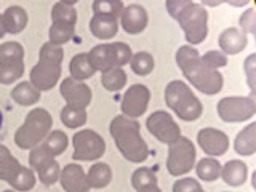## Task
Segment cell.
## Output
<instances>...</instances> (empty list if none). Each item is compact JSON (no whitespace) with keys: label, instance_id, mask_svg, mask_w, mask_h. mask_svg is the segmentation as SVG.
Segmentation results:
<instances>
[{"label":"cell","instance_id":"6da1fadb","mask_svg":"<svg viewBox=\"0 0 256 192\" xmlns=\"http://www.w3.org/2000/svg\"><path fill=\"white\" fill-rule=\"evenodd\" d=\"M176 64L182 70L184 77L189 80L198 92L205 94H218L222 90L224 77L218 69L208 68L202 61V54L192 45H182L176 52Z\"/></svg>","mask_w":256,"mask_h":192},{"label":"cell","instance_id":"7a4b0ae2","mask_svg":"<svg viewBox=\"0 0 256 192\" xmlns=\"http://www.w3.org/2000/svg\"><path fill=\"white\" fill-rule=\"evenodd\" d=\"M109 132L116 141V146L128 162L141 164L149 157L148 142L141 136V125L136 118L117 116L110 122Z\"/></svg>","mask_w":256,"mask_h":192},{"label":"cell","instance_id":"3957f363","mask_svg":"<svg viewBox=\"0 0 256 192\" xmlns=\"http://www.w3.org/2000/svg\"><path fill=\"white\" fill-rule=\"evenodd\" d=\"M62 58L64 50L61 45L44 44L38 53V62L30 70V84L40 92L52 90L61 77Z\"/></svg>","mask_w":256,"mask_h":192},{"label":"cell","instance_id":"277c9868","mask_svg":"<svg viewBox=\"0 0 256 192\" xmlns=\"http://www.w3.org/2000/svg\"><path fill=\"white\" fill-rule=\"evenodd\" d=\"M165 102L184 122H194L204 112L202 102L182 80H172L165 86Z\"/></svg>","mask_w":256,"mask_h":192},{"label":"cell","instance_id":"5b68a950","mask_svg":"<svg viewBox=\"0 0 256 192\" xmlns=\"http://www.w3.org/2000/svg\"><path fill=\"white\" fill-rule=\"evenodd\" d=\"M52 126L53 118L50 112L44 108L32 109L26 116L24 124L14 133L16 146L24 150H30L46 138V134L52 132Z\"/></svg>","mask_w":256,"mask_h":192},{"label":"cell","instance_id":"8992f818","mask_svg":"<svg viewBox=\"0 0 256 192\" xmlns=\"http://www.w3.org/2000/svg\"><path fill=\"white\" fill-rule=\"evenodd\" d=\"M197 150L194 142L186 136H180L178 140L168 144L166 170L172 176H182L189 173L196 166Z\"/></svg>","mask_w":256,"mask_h":192},{"label":"cell","instance_id":"52a82bcc","mask_svg":"<svg viewBox=\"0 0 256 192\" xmlns=\"http://www.w3.org/2000/svg\"><path fill=\"white\" fill-rule=\"evenodd\" d=\"M180 22L181 29L184 30L189 45L202 44L208 36V12L204 5L192 4L184 10L180 18L176 20Z\"/></svg>","mask_w":256,"mask_h":192},{"label":"cell","instance_id":"ba28073f","mask_svg":"<svg viewBox=\"0 0 256 192\" xmlns=\"http://www.w3.org/2000/svg\"><path fill=\"white\" fill-rule=\"evenodd\" d=\"M24 74V48L18 42L0 45V84L10 85Z\"/></svg>","mask_w":256,"mask_h":192},{"label":"cell","instance_id":"9c48e42d","mask_svg":"<svg viewBox=\"0 0 256 192\" xmlns=\"http://www.w3.org/2000/svg\"><path fill=\"white\" fill-rule=\"evenodd\" d=\"M72 144H74L72 158L80 160V162L100 160L106 152V142H104L102 136L94 130L77 132L72 138Z\"/></svg>","mask_w":256,"mask_h":192},{"label":"cell","instance_id":"30bf717a","mask_svg":"<svg viewBox=\"0 0 256 192\" xmlns=\"http://www.w3.org/2000/svg\"><path fill=\"white\" fill-rule=\"evenodd\" d=\"M216 110H218V116L222 122L228 124L245 122V120H250L256 114L254 104L248 96H228V98H222L216 106Z\"/></svg>","mask_w":256,"mask_h":192},{"label":"cell","instance_id":"8fae6325","mask_svg":"<svg viewBox=\"0 0 256 192\" xmlns=\"http://www.w3.org/2000/svg\"><path fill=\"white\" fill-rule=\"evenodd\" d=\"M146 126L149 133L164 144H172L181 136V128L166 110H156L148 117Z\"/></svg>","mask_w":256,"mask_h":192},{"label":"cell","instance_id":"7c38bea8","mask_svg":"<svg viewBox=\"0 0 256 192\" xmlns=\"http://www.w3.org/2000/svg\"><path fill=\"white\" fill-rule=\"evenodd\" d=\"M149 100H150L149 88L142 84H134L125 92L124 98H122V104H120V109H122L124 116L132 117V118H138L146 112V109L149 106Z\"/></svg>","mask_w":256,"mask_h":192},{"label":"cell","instance_id":"4fadbf2b","mask_svg":"<svg viewBox=\"0 0 256 192\" xmlns=\"http://www.w3.org/2000/svg\"><path fill=\"white\" fill-rule=\"evenodd\" d=\"M60 92L68 106L86 109L92 102V88L84 84V80H76L72 77L64 78L61 82Z\"/></svg>","mask_w":256,"mask_h":192},{"label":"cell","instance_id":"5bb4252c","mask_svg":"<svg viewBox=\"0 0 256 192\" xmlns=\"http://www.w3.org/2000/svg\"><path fill=\"white\" fill-rule=\"evenodd\" d=\"M197 142L205 154L210 157H220L222 154H226V150L229 149L228 134L218 130V128H212V126L202 128L198 132Z\"/></svg>","mask_w":256,"mask_h":192},{"label":"cell","instance_id":"9a60e30c","mask_svg":"<svg viewBox=\"0 0 256 192\" xmlns=\"http://www.w3.org/2000/svg\"><path fill=\"white\" fill-rule=\"evenodd\" d=\"M60 181L64 192H90L86 173L78 164H69L61 170Z\"/></svg>","mask_w":256,"mask_h":192},{"label":"cell","instance_id":"2e32d148","mask_svg":"<svg viewBox=\"0 0 256 192\" xmlns=\"http://www.w3.org/2000/svg\"><path fill=\"white\" fill-rule=\"evenodd\" d=\"M120 22H122V28L126 34L136 36V34H141V32L148 28L149 14L144 6L133 4L124 8L122 14H120Z\"/></svg>","mask_w":256,"mask_h":192},{"label":"cell","instance_id":"e0dca14e","mask_svg":"<svg viewBox=\"0 0 256 192\" xmlns=\"http://www.w3.org/2000/svg\"><path fill=\"white\" fill-rule=\"evenodd\" d=\"M218 44L224 54H237L246 48L248 38L244 30H240L237 28H228L221 32Z\"/></svg>","mask_w":256,"mask_h":192},{"label":"cell","instance_id":"ac0fdd59","mask_svg":"<svg viewBox=\"0 0 256 192\" xmlns=\"http://www.w3.org/2000/svg\"><path fill=\"white\" fill-rule=\"evenodd\" d=\"M90 62L94 68L96 72H104L110 68L117 66L116 62V52H114V44H100L93 46L90 52Z\"/></svg>","mask_w":256,"mask_h":192},{"label":"cell","instance_id":"d6986e66","mask_svg":"<svg viewBox=\"0 0 256 192\" xmlns=\"http://www.w3.org/2000/svg\"><path fill=\"white\" fill-rule=\"evenodd\" d=\"M92 34L100 40L112 38L118 30V18L109 14H93L90 21Z\"/></svg>","mask_w":256,"mask_h":192},{"label":"cell","instance_id":"ffe728a7","mask_svg":"<svg viewBox=\"0 0 256 192\" xmlns=\"http://www.w3.org/2000/svg\"><path fill=\"white\" fill-rule=\"evenodd\" d=\"M222 181L232 188H238L245 184L248 178V166L242 160H229L221 170Z\"/></svg>","mask_w":256,"mask_h":192},{"label":"cell","instance_id":"44dd1931","mask_svg":"<svg viewBox=\"0 0 256 192\" xmlns=\"http://www.w3.org/2000/svg\"><path fill=\"white\" fill-rule=\"evenodd\" d=\"M28 12L20 5H12L4 12L6 34H20L28 26Z\"/></svg>","mask_w":256,"mask_h":192},{"label":"cell","instance_id":"7402d4cb","mask_svg":"<svg viewBox=\"0 0 256 192\" xmlns=\"http://www.w3.org/2000/svg\"><path fill=\"white\" fill-rule=\"evenodd\" d=\"M234 149L238 156H253L256 152V122L248 124L236 136Z\"/></svg>","mask_w":256,"mask_h":192},{"label":"cell","instance_id":"603a6c76","mask_svg":"<svg viewBox=\"0 0 256 192\" xmlns=\"http://www.w3.org/2000/svg\"><path fill=\"white\" fill-rule=\"evenodd\" d=\"M86 178L92 189H104L112 181V170L108 164L96 162L90 166V170L86 173Z\"/></svg>","mask_w":256,"mask_h":192},{"label":"cell","instance_id":"cb8c5ba5","mask_svg":"<svg viewBox=\"0 0 256 192\" xmlns=\"http://www.w3.org/2000/svg\"><path fill=\"white\" fill-rule=\"evenodd\" d=\"M69 70H70V77L76 80H86L92 78L94 76V68L90 62V56L88 53H78L74 58L70 60L69 64Z\"/></svg>","mask_w":256,"mask_h":192},{"label":"cell","instance_id":"d4e9b609","mask_svg":"<svg viewBox=\"0 0 256 192\" xmlns=\"http://www.w3.org/2000/svg\"><path fill=\"white\" fill-rule=\"evenodd\" d=\"M12 98L20 106H32L40 100V90L30 82H21L12 90Z\"/></svg>","mask_w":256,"mask_h":192},{"label":"cell","instance_id":"484cf974","mask_svg":"<svg viewBox=\"0 0 256 192\" xmlns=\"http://www.w3.org/2000/svg\"><path fill=\"white\" fill-rule=\"evenodd\" d=\"M221 170H222V166L220 164V160H216L214 157H204L202 160H198L196 165L197 176L206 182H212L221 178Z\"/></svg>","mask_w":256,"mask_h":192},{"label":"cell","instance_id":"4316f807","mask_svg":"<svg viewBox=\"0 0 256 192\" xmlns=\"http://www.w3.org/2000/svg\"><path fill=\"white\" fill-rule=\"evenodd\" d=\"M101 84L108 92H120L126 85V72L120 66L110 68L101 72Z\"/></svg>","mask_w":256,"mask_h":192},{"label":"cell","instance_id":"83f0119b","mask_svg":"<svg viewBox=\"0 0 256 192\" xmlns=\"http://www.w3.org/2000/svg\"><path fill=\"white\" fill-rule=\"evenodd\" d=\"M20 166L21 164L13 157L10 149L0 144V180L8 182L20 170Z\"/></svg>","mask_w":256,"mask_h":192},{"label":"cell","instance_id":"f1b7e54d","mask_svg":"<svg viewBox=\"0 0 256 192\" xmlns=\"http://www.w3.org/2000/svg\"><path fill=\"white\" fill-rule=\"evenodd\" d=\"M74 32H76V24L53 21L50 30H48V38H50V44L53 45H62L74 37Z\"/></svg>","mask_w":256,"mask_h":192},{"label":"cell","instance_id":"f546056e","mask_svg":"<svg viewBox=\"0 0 256 192\" xmlns=\"http://www.w3.org/2000/svg\"><path fill=\"white\" fill-rule=\"evenodd\" d=\"M8 184L14 189V190H20V192H28L32 188L36 186V174L32 168L28 166H20V170L16 172V174L13 178L8 181Z\"/></svg>","mask_w":256,"mask_h":192},{"label":"cell","instance_id":"4dcf8cb0","mask_svg":"<svg viewBox=\"0 0 256 192\" xmlns=\"http://www.w3.org/2000/svg\"><path fill=\"white\" fill-rule=\"evenodd\" d=\"M132 186L136 192H141L148 188L158 186L157 174L152 172L150 168L141 166V168H138V170H134V173L132 174Z\"/></svg>","mask_w":256,"mask_h":192},{"label":"cell","instance_id":"1f68e13d","mask_svg":"<svg viewBox=\"0 0 256 192\" xmlns=\"http://www.w3.org/2000/svg\"><path fill=\"white\" fill-rule=\"evenodd\" d=\"M130 66L132 70L134 72L136 76H149L152 70L156 68V61H154V56L148 52H138L132 56V61H130Z\"/></svg>","mask_w":256,"mask_h":192},{"label":"cell","instance_id":"d6a6232c","mask_svg":"<svg viewBox=\"0 0 256 192\" xmlns=\"http://www.w3.org/2000/svg\"><path fill=\"white\" fill-rule=\"evenodd\" d=\"M42 144L56 157V156H61L62 152L68 149L69 140H68V134L64 132L53 130L46 134V138L42 141Z\"/></svg>","mask_w":256,"mask_h":192},{"label":"cell","instance_id":"836d02e7","mask_svg":"<svg viewBox=\"0 0 256 192\" xmlns=\"http://www.w3.org/2000/svg\"><path fill=\"white\" fill-rule=\"evenodd\" d=\"M61 122L68 128H80L86 124V110L66 104L61 110Z\"/></svg>","mask_w":256,"mask_h":192},{"label":"cell","instance_id":"e575fe53","mask_svg":"<svg viewBox=\"0 0 256 192\" xmlns=\"http://www.w3.org/2000/svg\"><path fill=\"white\" fill-rule=\"evenodd\" d=\"M93 14H109L120 18L124 12V2L122 0H93Z\"/></svg>","mask_w":256,"mask_h":192},{"label":"cell","instance_id":"d590c367","mask_svg":"<svg viewBox=\"0 0 256 192\" xmlns=\"http://www.w3.org/2000/svg\"><path fill=\"white\" fill-rule=\"evenodd\" d=\"M36 173L38 174V180L42 184L45 186H52L56 181L60 180V174H61V168H60V164L56 162L54 158L48 160L46 164H44L42 166L36 170Z\"/></svg>","mask_w":256,"mask_h":192},{"label":"cell","instance_id":"8d00e7d4","mask_svg":"<svg viewBox=\"0 0 256 192\" xmlns=\"http://www.w3.org/2000/svg\"><path fill=\"white\" fill-rule=\"evenodd\" d=\"M244 69H245V77H246V85L250 88V98L254 104L256 109V53H252L246 56V60L244 62Z\"/></svg>","mask_w":256,"mask_h":192},{"label":"cell","instance_id":"74e56055","mask_svg":"<svg viewBox=\"0 0 256 192\" xmlns=\"http://www.w3.org/2000/svg\"><path fill=\"white\" fill-rule=\"evenodd\" d=\"M52 20L76 24L77 22V10L70 5H66L62 2H56L52 8Z\"/></svg>","mask_w":256,"mask_h":192},{"label":"cell","instance_id":"f35d334b","mask_svg":"<svg viewBox=\"0 0 256 192\" xmlns=\"http://www.w3.org/2000/svg\"><path fill=\"white\" fill-rule=\"evenodd\" d=\"M52 158H54V156L44 146L42 142H40L38 146L32 148L30 152H29V165H30V168L34 172L38 170L40 166H42L44 164H46L48 160H52Z\"/></svg>","mask_w":256,"mask_h":192},{"label":"cell","instance_id":"ab89813d","mask_svg":"<svg viewBox=\"0 0 256 192\" xmlns=\"http://www.w3.org/2000/svg\"><path fill=\"white\" fill-rule=\"evenodd\" d=\"M240 30L245 34H254L256 36V8H248L242 14H240Z\"/></svg>","mask_w":256,"mask_h":192},{"label":"cell","instance_id":"60d3db41","mask_svg":"<svg viewBox=\"0 0 256 192\" xmlns=\"http://www.w3.org/2000/svg\"><path fill=\"white\" fill-rule=\"evenodd\" d=\"M202 61L212 69H220L224 68L228 64V54H224L222 52L218 50H210L202 56Z\"/></svg>","mask_w":256,"mask_h":192},{"label":"cell","instance_id":"b9f144b4","mask_svg":"<svg viewBox=\"0 0 256 192\" xmlns=\"http://www.w3.org/2000/svg\"><path fill=\"white\" fill-rule=\"evenodd\" d=\"M114 52H116V62L117 66H125L132 61V48L128 46L125 42H114Z\"/></svg>","mask_w":256,"mask_h":192},{"label":"cell","instance_id":"7bdbcfd3","mask_svg":"<svg viewBox=\"0 0 256 192\" xmlns=\"http://www.w3.org/2000/svg\"><path fill=\"white\" fill-rule=\"evenodd\" d=\"M173 192H204V188L194 178H181L173 184Z\"/></svg>","mask_w":256,"mask_h":192},{"label":"cell","instance_id":"ee69618b","mask_svg":"<svg viewBox=\"0 0 256 192\" xmlns=\"http://www.w3.org/2000/svg\"><path fill=\"white\" fill-rule=\"evenodd\" d=\"M192 4H194L192 0H166L165 6H166V12L170 13L172 18L178 20L180 14L186 10L188 6H190Z\"/></svg>","mask_w":256,"mask_h":192},{"label":"cell","instance_id":"f6af8a7d","mask_svg":"<svg viewBox=\"0 0 256 192\" xmlns=\"http://www.w3.org/2000/svg\"><path fill=\"white\" fill-rule=\"evenodd\" d=\"M252 0H226V4H229L230 6H246Z\"/></svg>","mask_w":256,"mask_h":192},{"label":"cell","instance_id":"bcb514c9","mask_svg":"<svg viewBox=\"0 0 256 192\" xmlns=\"http://www.w3.org/2000/svg\"><path fill=\"white\" fill-rule=\"evenodd\" d=\"M221 4H226V0H202V5L205 6H218Z\"/></svg>","mask_w":256,"mask_h":192},{"label":"cell","instance_id":"7dc6e473","mask_svg":"<svg viewBox=\"0 0 256 192\" xmlns=\"http://www.w3.org/2000/svg\"><path fill=\"white\" fill-rule=\"evenodd\" d=\"M6 34V28H5V21H4V14H0V38Z\"/></svg>","mask_w":256,"mask_h":192},{"label":"cell","instance_id":"c3c4849f","mask_svg":"<svg viewBox=\"0 0 256 192\" xmlns=\"http://www.w3.org/2000/svg\"><path fill=\"white\" fill-rule=\"evenodd\" d=\"M141 192H162V190H160V188H158V186H154V188H148V189H144V190H141Z\"/></svg>","mask_w":256,"mask_h":192},{"label":"cell","instance_id":"681fc988","mask_svg":"<svg viewBox=\"0 0 256 192\" xmlns=\"http://www.w3.org/2000/svg\"><path fill=\"white\" fill-rule=\"evenodd\" d=\"M60 2H62V4H66V5H76L77 2H78V0H60Z\"/></svg>","mask_w":256,"mask_h":192},{"label":"cell","instance_id":"f907efd6","mask_svg":"<svg viewBox=\"0 0 256 192\" xmlns=\"http://www.w3.org/2000/svg\"><path fill=\"white\" fill-rule=\"evenodd\" d=\"M252 186H253V189L256 190V172H254L253 176H252Z\"/></svg>","mask_w":256,"mask_h":192},{"label":"cell","instance_id":"816d5d0a","mask_svg":"<svg viewBox=\"0 0 256 192\" xmlns=\"http://www.w3.org/2000/svg\"><path fill=\"white\" fill-rule=\"evenodd\" d=\"M4 192H14V190H10V189H8V190H4Z\"/></svg>","mask_w":256,"mask_h":192},{"label":"cell","instance_id":"f5cc1de1","mask_svg":"<svg viewBox=\"0 0 256 192\" xmlns=\"http://www.w3.org/2000/svg\"><path fill=\"white\" fill-rule=\"evenodd\" d=\"M254 40H256V36H254Z\"/></svg>","mask_w":256,"mask_h":192},{"label":"cell","instance_id":"db71d44e","mask_svg":"<svg viewBox=\"0 0 256 192\" xmlns=\"http://www.w3.org/2000/svg\"><path fill=\"white\" fill-rule=\"evenodd\" d=\"M204 192H205V190H204Z\"/></svg>","mask_w":256,"mask_h":192}]
</instances>
